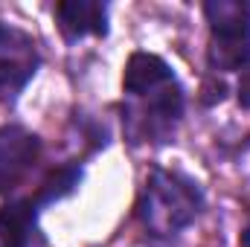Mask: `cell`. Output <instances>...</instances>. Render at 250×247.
<instances>
[{"label":"cell","mask_w":250,"mask_h":247,"mask_svg":"<svg viewBox=\"0 0 250 247\" xmlns=\"http://www.w3.org/2000/svg\"><path fill=\"white\" fill-rule=\"evenodd\" d=\"M12 35H15V32H12V29H6V26L0 23V44H6V41H9Z\"/></svg>","instance_id":"obj_12"},{"label":"cell","mask_w":250,"mask_h":247,"mask_svg":"<svg viewBox=\"0 0 250 247\" xmlns=\"http://www.w3.org/2000/svg\"><path fill=\"white\" fill-rule=\"evenodd\" d=\"M250 62V32H212L209 64L215 70H242Z\"/></svg>","instance_id":"obj_6"},{"label":"cell","mask_w":250,"mask_h":247,"mask_svg":"<svg viewBox=\"0 0 250 247\" xmlns=\"http://www.w3.org/2000/svg\"><path fill=\"white\" fill-rule=\"evenodd\" d=\"M35 64L21 59H0V105H12L23 84L32 79Z\"/></svg>","instance_id":"obj_8"},{"label":"cell","mask_w":250,"mask_h":247,"mask_svg":"<svg viewBox=\"0 0 250 247\" xmlns=\"http://www.w3.org/2000/svg\"><path fill=\"white\" fill-rule=\"evenodd\" d=\"M151 108H154V114L163 117V120H178L181 111H184V96H181L178 87H163V90L154 96Z\"/></svg>","instance_id":"obj_10"},{"label":"cell","mask_w":250,"mask_h":247,"mask_svg":"<svg viewBox=\"0 0 250 247\" xmlns=\"http://www.w3.org/2000/svg\"><path fill=\"white\" fill-rule=\"evenodd\" d=\"M239 245H242V247H250V227L242 233V242H239Z\"/></svg>","instance_id":"obj_13"},{"label":"cell","mask_w":250,"mask_h":247,"mask_svg":"<svg viewBox=\"0 0 250 247\" xmlns=\"http://www.w3.org/2000/svg\"><path fill=\"white\" fill-rule=\"evenodd\" d=\"M56 18L67 41H79L82 35H108V15L102 3L93 0H64L56 6Z\"/></svg>","instance_id":"obj_3"},{"label":"cell","mask_w":250,"mask_h":247,"mask_svg":"<svg viewBox=\"0 0 250 247\" xmlns=\"http://www.w3.org/2000/svg\"><path fill=\"white\" fill-rule=\"evenodd\" d=\"M239 102L250 108V62L242 67V79H239Z\"/></svg>","instance_id":"obj_11"},{"label":"cell","mask_w":250,"mask_h":247,"mask_svg":"<svg viewBox=\"0 0 250 247\" xmlns=\"http://www.w3.org/2000/svg\"><path fill=\"white\" fill-rule=\"evenodd\" d=\"M204 12H207L212 32H250L248 6H242V3L218 0V3H207Z\"/></svg>","instance_id":"obj_7"},{"label":"cell","mask_w":250,"mask_h":247,"mask_svg":"<svg viewBox=\"0 0 250 247\" xmlns=\"http://www.w3.org/2000/svg\"><path fill=\"white\" fill-rule=\"evenodd\" d=\"M198 212V189L178 175L154 172V178L146 184V198L140 204V215L148 227L160 233H175L192 221Z\"/></svg>","instance_id":"obj_1"},{"label":"cell","mask_w":250,"mask_h":247,"mask_svg":"<svg viewBox=\"0 0 250 247\" xmlns=\"http://www.w3.org/2000/svg\"><path fill=\"white\" fill-rule=\"evenodd\" d=\"M35 201H12L0 206V247H32Z\"/></svg>","instance_id":"obj_5"},{"label":"cell","mask_w":250,"mask_h":247,"mask_svg":"<svg viewBox=\"0 0 250 247\" xmlns=\"http://www.w3.org/2000/svg\"><path fill=\"white\" fill-rule=\"evenodd\" d=\"M41 154V140L21 125L0 128V192H9L32 169Z\"/></svg>","instance_id":"obj_2"},{"label":"cell","mask_w":250,"mask_h":247,"mask_svg":"<svg viewBox=\"0 0 250 247\" xmlns=\"http://www.w3.org/2000/svg\"><path fill=\"white\" fill-rule=\"evenodd\" d=\"M166 82H172V67L154 53H134L125 64L123 87L134 96H143Z\"/></svg>","instance_id":"obj_4"},{"label":"cell","mask_w":250,"mask_h":247,"mask_svg":"<svg viewBox=\"0 0 250 247\" xmlns=\"http://www.w3.org/2000/svg\"><path fill=\"white\" fill-rule=\"evenodd\" d=\"M82 181V172L76 169V166H62V169H56V172H50V178L44 181V184L38 186V192H35V206H41V204H53V201H62L67 198L76 186Z\"/></svg>","instance_id":"obj_9"}]
</instances>
